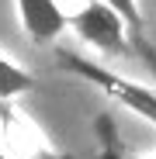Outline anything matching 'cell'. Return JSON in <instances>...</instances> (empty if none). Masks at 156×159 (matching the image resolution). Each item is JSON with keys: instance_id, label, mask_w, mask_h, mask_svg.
<instances>
[{"instance_id": "obj_6", "label": "cell", "mask_w": 156, "mask_h": 159, "mask_svg": "<svg viewBox=\"0 0 156 159\" xmlns=\"http://www.w3.org/2000/svg\"><path fill=\"white\" fill-rule=\"evenodd\" d=\"M35 90V76L24 69L21 62H14L11 56L0 52V97H24Z\"/></svg>"}, {"instance_id": "obj_5", "label": "cell", "mask_w": 156, "mask_h": 159, "mask_svg": "<svg viewBox=\"0 0 156 159\" xmlns=\"http://www.w3.org/2000/svg\"><path fill=\"white\" fill-rule=\"evenodd\" d=\"M94 139H97V159H156V156H132L128 152L115 131L111 114H101L94 121Z\"/></svg>"}, {"instance_id": "obj_8", "label": "cell", "mask_w": 156, "mask_h": 159, "mask_svg": "<svg viewBox=\"0 0 156 159\" xmlns=\"http://www.w3.org/2000/svg\"><path fill=\"white\" fill-rule=\"evenodd\" d=\"M0 159H17V156H11V152H4V149H0Z\"/></svg>"}, {"instance_id": "obj_7", "label": "cell", "mask_w": 156, "mask_h": 159, "mask_svg": "<svg viewBox=\"0 0 156 159\" xmlns=\"http://www.w3.org/2000/svg\"><path fill=\"white\" fill-rule=\"evenodd\" d=\"M108 4H115L128 17V24H132V31H135V42H139V59L156 73V48L146 38V21H142V11H139V0H108Z\"/></svg>"}, {"instance_id": "obj_4", "label": "cell", "mask_w": 156, "mask_h": 159, "mask_svg": "<svg viewBox=\"0 0 156 159\" xmlns=\"http://www.w3.org/2000/svg\"><path fill=\"white\" fill-rule=\"evenodd\" d=\"M14 4H17V21L31 45H52L69 28V14L56 0H14Z\"/></svg>"}, {"instance_id": "obj_3", "label": "cell", "mask_w": 156, "mask_h": 159, "mask_svg": "<svg viewBox=\"0 0 156 159\" xmlns=\"http://www.w3.org/2000/svg\"><path fill=\"white\" fill-rule=\"evenodd\" d=\"M0 149L17 159H69L42 135L28 114L17 111L14 97H0Z\"/></svg>"}, {"instance_id": "obj_2", "label": "cell", "mask_w": 156, "mask_h": 159, "mask_svg": "<svg viewBox=\"0 0 156 159\" xmlns=\"http://www.w3.org/2000/svg\"><path fill=\"white\" fill-rule=\"evenodd\" d=\"M69 28L80 35L83 45H90L94 52L108 59H135L139 56V42H135V31L128 17L108 4V0H87L80 11L69 14Z\"/></svg>"}, {"instance_id": "obj_1", "label": "cell", "mask_w": 156, "mask_h": 159, "mask_svg": "<svg viewBox=\"0 0 156 159\" xmlns=\"http://www.w3.org/2000/svg\"><path fill=\"white\" fill-rule=\"evenodd\" d=\"M59 69L73 73V76H80L87 80V83L94 90H101L104 97H111L115 104H121V107H128L132 114H139L142 121L156 125V87L149 83H135V80H128L115 69H108L104 62L90 59V56H80V52H59Z\"/></svg>"}]
</instances>
